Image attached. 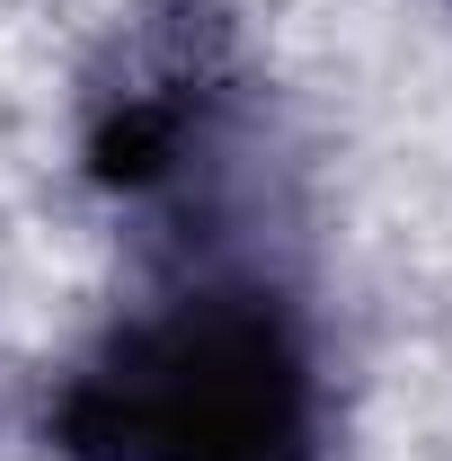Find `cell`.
Returning <instances> with one entry per match:
<instances>
[{"label": "cell", "mask_w": 452, "mask_h": 461, "mask_svg": "<svg viewBox=\"0 0 452 461\" xmlns=\"http://www.w3.org/2000/svg\"><path fill=\"white\" fill-rule=\"evenodd\" d=\"M71 461H320L311 355L276 293L195 285L124 320L54 400Z\"/></svg>", "instance_id": "6da1fadb"}]
</instances>
